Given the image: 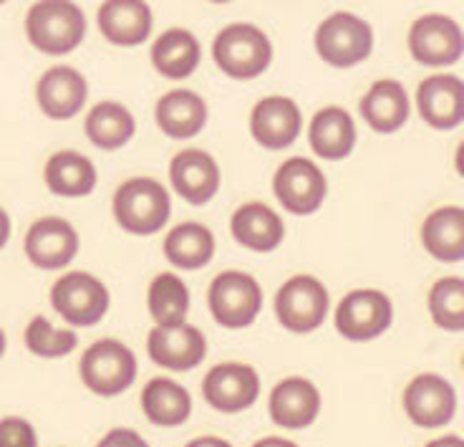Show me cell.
Listing matches in <instances>:
<instances>
[{
  "label": "cell",
  "mask_w": 464,
  "mask_h": 447,
  "mask_svg": "<svg viewBox=\"0 0 464 447\" xmlns=\"http://www.w3.org/2000/svg\"><path fill=\"white\" fill-rule=\"evenodd\" d=\"M202 46L198 35L187 28H167L151 44V66L169 82H185L199 69Z\"/></svg>",
  "instance_id": "26"
},
{
  "label": "cell",
  "mask_w": 464,
  "mask_h": 447,
  "mask_svg": "<svg viewBox=\"0 0 464 447\" xmlns=\"http://www.w3.org/2000/svg\"><path fill=\"white\" fill-rule=\"evenodd\" d=\"M25 38L46 56H66L86 38V15L73 0H35L25 13Z\"/></svg>",
  "instance_id": "2"
},
{
  "label": "cell",
  "mask_w": 464,
  "mask_h": 447,
  "mask_svg": "<svg viewBox=\"0 0 464 447\" xmlns=\"http://www.w3.org/2000/svg\"><path fill=\"white\" fill-rule=\"evenodd\" d=\"M3 3H5V0H0V5H3Z\"/></svg>",
  "instance_id": "43"
},
{
  "label": "cell",
  "mask_w": 464,
  "mask_h": 447,
  "mask_svg": "<svg viewBox=\"0 0 464 447\" xmlns=\"http://www.w3.org/2000/svg\"><path fill=\"white\" fill-rule=\"evenodd\" d=\"M89 99V83L73 66H51L35 83V104L53 121H66L82 114Z\"/></svg>",
  "instance_id": "18"
},
{
  "label": "cell",
  "mask_w": 464,
  "mask_h": 447,
  "mask_svg": "<svg viewBox=\"0 0 464 447\" xmlns=\"http://www.w3.org/2000/svg\"><path fill=\"white\" fill-rule=\"evenodd\" d=\"M162 250L167 263L174 268L199 271V268L212 263L218 243H215V233L208 225L198 223V220H187V223L174 225L167 230Z\"/></svg>",
  "instance_id": "28"
},
{
  "label": "cell",
  "mask_w": 464,
  "mask_h": 447,
  "mask_svg": "<svg viewBox=\"0 0 464 447\" xmlns=\"http://www.w3.org/2000/svg\"><path fill=\"white\" fill-rule=\"evenodd\" d=\"M336 331L348 342H372L389 331L394 321V304L379 288H353L338 301Z\"/></svg>",
  "instance_id": "10"
},
{
  "label": "cell",
  "mask_w": 464,
  "mask_h": 447,
  "mask_svg": "<svg viewBox=\"0 0 464 447\" xmlns=\"http://www.w3.org/2000/svg\"><path fill=\"white\" fill-rule=\"evenodd\" d=\"M212 59L225 76L235 82H250L270 69L273 44L256 24H230L215 35Z\"/></svg>",
  "instance_id": "3"
},
{
  "label": "cell",
  "mask_w": 464,
  "mask_h": 447,
  "mask_svg": "<svg viewBox=\"0 0 464 447\" xmlns=\"http://www.w3.org/2000/svg\"><path fill=\"white\" fill-rule=\"evenodd\" d=\"M359 112L363 124L376 134H394L404 127L411 114V102L404 83L396 79H379L361 96Z\"/></svg>",
  "instance_id": "25"
},
{
  "label": "cell",
  "mask_w": 464,
  "mask_h": 447,
  "mask_svg": "<svg viewBox=\"0 0 464 447\" xmlns=\"http://www.w3.org/2000/svg\"><path fill=\"white\" fill-rule=\"evenodd\" d=\"M208 102L192 89H172L160 96L154 106V121L164 137L177 141L195 140L208 127Z\"/></svg>",
  "instance_id": "23"
},
{
  "label": "cell",
  "mask_w": 464,
  "mask_h": 447,
  "mask_svg": "<svg viewBox=\"0 0 464 447\" xmlns=\"http://www.w3.org/2000/svg\"><path fill=\"white\" fill-rule=\"evenodd\" d=\"M202 397L212 410L222 414L245 413L260 397V374L243 362L212 366L202 382Z\"/></svg>",
  "instance_id": "13"
},
{
  "label": "cell",
  "mask_w": 464,
  "mask_h": 447,
  "mask_svg": "<svg viewBox=\"0 0 464 447\" xmlns=\"http://www.w3.org/2000/svg\"><path fill=\"white\" fill-rule=\"evenodd\" d=\"M431 321L444 331H464V278L444 276L427 296Z\"/></svg>",
  "instance_id": "33"
},
{
  "label": "cell",
  "mask_w": 464,
  "mask_h": 447,
  "mask_svg": "<svg viewBox=\"0 0 464 447\" xmlns=\"http://www.w3.org/2000/svg\"><path fill=\"white\" fill-rule=\"evenodd\" d=\"M25 349L41 359H58V356H66L76 346H79V336L73 329H61L53 326L46 316H34L28 321V326L24 331Z\"/></svg>",
  "instance_id": "34"
},
{
  "label": "cell",
  "mask_w": 464,
  "mask_h": 447,
  "mask_svg": "<svg viewBox=\"0 0 464 447\" xmlns=\"http://www.w3.org/2000/svg\"><path fill=\"white\" fill-rule=\"evenodd\" d=\"M406 46H409L411 59L421 66L447 69L462 59V25L457 24L452 15H444V13L419 15L406 34Z\"/></svg>",
  "instance_id": "9"
},
{
  "label": "cell",
  "mask_w": 464,
  "mask_h": 447,
  "mask_svg": "<svg viewBox=\"0 0 464 447\" xmlns=\"http://www.w3.org/2000/svg\"><path fill=\"white\" fill-rule=\"evenodd\" d=\"M147 354L157 366L169 372H189L205 362L208 356V339L192 324H169L154 326L147 336Z\"/></svg>",
  "instance_id": "17"
},
{
  "label": "cell",
  "mask_w": 464,
  "mask_h": 447,
  "mask_svg": "<svg viewBox=\"0 0 464 447\" xmlns=\"http://www.w3.org/2000/svg\"><path fill=\"white\" fill-rule=\"evenodd\" d=\"M51 306L69 326H96L111 306V294L102 278L89 271L63 273L51 286Z\"/></svg>",
  "instance_id": "6"
},
{
  "label": "cell",
  "mask_w": 464,
  "mask_h": 447,
  "mask_svg": "<svg viewBox=\"0 0 464 447\" xmlns=\"http://www.w3.org/2000/svg\"><path fill=\"white\" fill-rule=\"evenodd\" d=\"M318 59L334 69H353L372 56L373 28L361 15L336 11L324 18L314 35Z\"/></svg>",
  "instance_id": "4"
},
{
  "label": "cell",
  "mask_w": 464,
  "mask_h": 447,
  "mask_svg": "<svg viewBox=\"0 0 464 447\" xmlns=\"http://www.w3.org/2000/svg\"><path fill=\"white\" fill-rule=\"evenodd\" d=\"M169 182L172 189L187 202L202 208L218 198L222 182V172L218 160L205 150L187 147L174 154L169 162Z\"/></svg>",
  "instance_id": "14"
},
{
  "label": "cell",
  "mask_w": 464,
  "mask_h": 447,
  "mask_svg": "<svg viewBox=\"0 0 464 447\" xmlns=\"http://www.w3.org/2000/svg\"><path fill=\"white\" fill-rule=\"evenodd\" d=\"M230 233L237 246L253 253H273L285 240V223L266 202L250 200L232 212Z\"/></svg>",
  "instance_id": "22"
},
{
  "label": "cell",
  "mask_w": 464,
  "mask_h": 447,
  "mask_svg": "<svg viewBox=\"0 0 464 447\" xmlns=\"http://www.w3.org/2000/svg\"><path fill=\"white\" fill-rule=\"evenodd\" d=\"M303 131V112L295 99L273 94L260 99L250 112V134L253 140L270 152L288 150Z\"/></svg>",
  "instance_id": "16"
},
{
  "label": "cell",
  "mask_w": 464,
  "mask_h": 447,
  "mask_svg": "<svg viewBox=\"0 0 464 447\" xmlns=\"http://www.w3.org/2000/svg\"><path fill=\"white\" fill-rule=\"evenodd\" d=\"M44 182L56 198H86L96 189L99 172L86 154L76 150H58L46 160Z\"/></svg>",
  "instance_id": "27"
},
{
  "label": "cell",
  "mask_w": 464,
  "mask_h": 447,
  "mask_svg": "<svg viewBox=\"0 0 464 447\" xmlns=\"http://www.w3.org/2000/svg\"><path fill=\"white\" fill-rule=\"evenodd\" d=\"M417 112L437 131L457 130L464 121V83L454 73H434L419 83Z\"/></svg>",
  "instance_id": "19"
},
{
  "label": "cell",
  "mask_w": 464,
  "mask_h": 447,
  "mask_svg": "<svg viewBox=\"0 0 464 447\" xmlns=\"http://www.w3.org/2000/svg\"><path fill=\"white\" fill-rule=\"evenodd\" d=\"M401 402L406 417L424 430L444 427L457 414V392L452 382L440 374H417L406 384Z\"/></svg>",
  "instance_id": "15"
},
{
  "label": "cell",
  "mask_w": 464,
  "mask_h": 447,
  "mask_svg": "<svg viewBox=\"0 0 464 447\" xmlns=\"http://www.w3.org/2000/svg\"><path fill=\"white\" fill-rule=\"evenodd\" d=\"M427 447H464V440L459 435H444L431 440Z\"/></svg>",
  "instance_id": "40"
},
{
  "label": "cell",
  "mask_w": 464,
  "mask_h": 447,
  "mask_svg": "<svg viewBox=\"0 0 464 447\" xmlns=\"http://www.w3.org/2000/svg\"><path fill=\"white\" fill-rule=\"evenodd\" d=\"M96 24L111 46L134 48L147 44L154 28V13L147 0H104L96 13Z\"/></svg>",
  "instance_id": "20"
},
{
  "label": "cell",
  "mask_w": 464,
  "mask_h": 447,
  "mask_svg": "<svg viewBox=\"0 0 464 447\" xmlns=\"http://www.w3.org/2000/svg\"><path fill=\"white\" fill-rule=\"evenodd\" d=\"M208 306L212 318L225 329H247L263 311V286L245 271L218 273L208 288Z\"/></svg>",
  "instance_id": "5"
},
{
  "label": "cell",
  "mask_w": 464,
  "mask_h": 447,
  "mask_svg": "<svg viewBox=\"0 0 464 447\" xmlns=\"http://www.w3.org/2000/svg\"><path fill=\"white\" fill-rule=\"evenodd\" d=\"M192 296L187 283L172 271L157 273L147 288V306L157 326H169V324H182L189 314Z\"/></svg>",
  "instance_id": "32"
},
{
  "label": "cell",
  "mask_w": 464,
  "mask_h": 447,
  "mask_svg": "<svg viewBox=\"0 0 464 447\" xmlns=\"http://www.w3.org/2000/svg\"><path fill=\"white\" fill-rule=\"evenodd\" d=\"M253 447H298L293 440H285V437H278V435H270V437H263V440H257Z\"/></svg>",
  "instance_id": "39"
},
{
  "label": "cell",
  "mask_w": 464,
  "mask_h": 447,
  "mask_svg": "<svg viewBox=\"0 0 464 447\" xmlns=\"http://www.w3.org/2000/svg\"><path fill=\"white\" fill-rule=\"evenodd\" d=\"M421 246L440 263L464 260V208L441 205L431 210L421 223Z\"/></svg>",
  "instance_id": "29"
},
{
  "label": "cell",
  "mask_w": 464,
  "mask_h": 447,
  "mask_svg": "<svg viewBox=\"0 0 464 447\" xmlns=\"http://www.w3.org/2000/svg\"><path fill=\"white\" fill-rule=\"evenodd\" d=\"M331 311V294L321 278L311 273H295L276 294V316L290 334H314L324 326Z\"/></svg>",
  "instance_id": "7"
},
{
  "label": "cell",
  "mask_w": 464,
  "mask_h": 447,
  "mask_svg": "<svg viewBox=\"0 0 464 447\" xmlns=\"http://www.w3.org/2000/svg\"><path fill=\"white\" fill-rule=\"evenodd\" d=\"M11 233H13V223H11V215L8 210L0 205V250L8 246V240H11Z\"/></svg>",
  "instance_id": "37"
},
{
  "label": "cell",
  "mask_w": 464,
  "mask_h": 447,
  "mask_svg": "<svg viewBox=\"0 0 464 447\" xmlns=\"http://www.w3.org/2000/svg\"><path fill=\"white\" fill-rule=\"evenodd\" d=\"M140 364L127 344L119 339H99L82 356L79 374L83 387L99 397H116L137 379Z\"/></svg>",
  "instance_id": "8"
},
{
  "label": "cell",
  "mask_w": 464,
  "mask_h": 447,
  "mask_svg": "<svg viewBox=\"0 0 464 447\" xmlns=\"http://www.w3.org/2000/svg\"><path fill=\"white\" fill-rule=\"evenodd\" d=\"M116 225L129 236H157L172 215V198L154 177H129L111 198Z\"/></svg>",
  "instance_id": "1"
},
{
  "label": "cell",
  "mask_w": 464,
  "mask_h": 447,
  "mask_svg": "<svg viewBox=\"0 0 464 447\" xmlns=\"http://www.w3.org/2000/svg\"><path fill=\"white\" fill-rule=\"evenodd\" d=\"M83 134L96 150L116 152L134 140L137 119L121 102L106 99L89 109V114L83 119Z\"/></svg>",
  "instance_id": "30"
},
{
  "label": "cell",
  "mask_w": 464,
  "mask_h": 447,
  "mask_svg": "<svg viewBox=\"0 0 464 447\" xmlns=\"http://www.w3.org/2000/svg\"><path fill=\"white\" fill-rule=\"evenodd\" d=\"M141 410L144 417L157 427H179L192 414V397L179 382L154 377L141 389Z\"/></svg>",
  "instance_id": "31"
},
{
  "label": "cell",
  "mask_w": 464,
  "mask_h": 447,
  "mask_svg": "<svg viewBox=\"0 0 464 447\" xmlns=\"http://www.w3.org/2000/svg\"><path fill=\"white\" fill-rule=\"evenodd\" d=\"M270 420L285 430H305L321 414V392L311 379L288 377L278 382L267 400Z\"/></svg>",
  "instance_id": "21"
},
{
  "label": "cell",
  "mask_w": 464,
  "mask_h": 447,
  "mask_svg": "<svg viewBox=\"0 0 464 447\" xmlns=\"http://www.w3.org/2000/svg\"><path fill=\"white\" fill-rule=\"evenodd\" d=\"M359 141L356 121L343 106H324L318 109L308 124V144L318 160L325 162H341L353 152Z\"/></svg>",
  "instance_id": "24"
},
{
  "label": "cell",
  "mask_w": 464,
  "mask_h": 447,
  "mask_svg": "<svg viewBox=\"0 0 464 447\" xmlns=\"http://www.w3.org/2000/svg\"><path fill=\"white\" fill-rule=\"evenodd\" d=\"M82 248L76 228L58 215L38 218L24 238V253L31 266L41 271H61L71 266Z\"/></svg>",
  "instance_id": "12"
},
{
  "label": "cell",
  "mask_w": 464,
  "mask_h": 447,
  "mask_svg": "<svg viewBox=\"0 0 464 447\" xmlns=\"http://www.w3.org/2000/svg\"><path fill=\"white\" fill-rule=\"evenodd\" d=\"M0 447H38L35 427L24 417H3L0 420Z\"/></svg>",
  "instance_id": "35"
},
{
  "label": "cell",
  "mask_w": 464,
  "mask_h": 447,
  "mask_svg": "<svg viewBox=\"0 0 464 447\" xmlns=\"http://www.w3.org/2000/svg\"><path fill=\"white\" fill-rule=\"evenodd\" d=\"M96 447H150V445H147V440H144L140 432L127 430V427H114V430H109V432L99 440V445Z\"/></svg>",
  "instance_id": "36"
},
{
  "label": "cell",
  "mask_w": 464,
  "mask_h": 447,
  "mask_svg": "<svg viewBox=\"0 0 464 447\" xmlns=\"http://www.w3.org/2000/svg\"><path fill=\"white\" fill-rule=\"evenodd\" d=\"M185 447H232V442H227V440H222V437H215V435H202V437H195V440H189Z\"/></svg>",
  "instance_id": "38"
},
{
  "label": "cell",
  "mask_w": 464,
  "mask_h": 447,
  "mask_svg": "<svg viewBox=\"0 0 464 447\" xmlns=\"http://www.w3.org/2000/svg\"><path fill=\"white\" fill-rule=\"evenodd\" d=\"M5 346H8V339H5V331L0 329V359H3V354H5Z\"/></svg>",
  "instance_id": "41"
},
{
  "label": "cell",
  "mask_w": 464,
  "mask_h": 447,
  "mask_svg": "<svg viewBox=\"0 0 464 447\" xmlns=\"http://www.w3.org/2000/svg\"><path fill=\"white\" fill-rule=\"evenodd\" d=\"M273 192L283 210L305 218L324 208L328 198V180L314 160L290 157L273 175Z\"/></svg>",
  "instance_id": "11"
},
{
  "label": "cell",
  "mask_w": 464,
  "mask_h": 447,
  "mask_svg": "<svg viewBox=\"0 0 464 447\" xmlns=\"http://www.w3.org/2000/svg\"><path fill=\"white\" fill-rule=\"evenodd\" d=\"M209 3H230V0H209Z\"/></svg>",
  "instance_id": "42"
}]
</instances>
